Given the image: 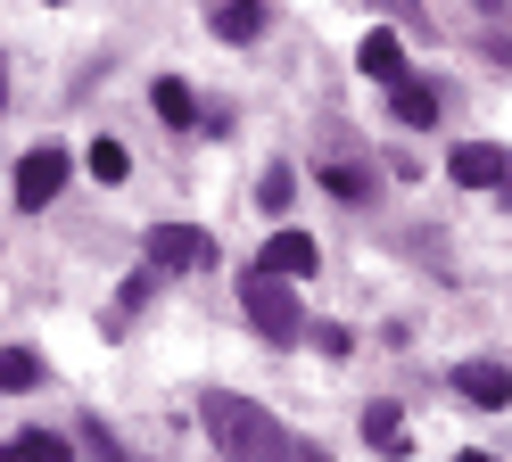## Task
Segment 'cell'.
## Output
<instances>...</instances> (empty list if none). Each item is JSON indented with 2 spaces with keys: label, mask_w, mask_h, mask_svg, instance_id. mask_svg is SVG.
Here are the masks:
<instances>
[{
  "label": "cell",
  "mask_w": 512,
  "mask_h": 462,
  "mask_svg": "<svg viewBox=\"0 0 512 462\" xmlns=\"http://www.w3.org/2000/svg\"><path fill=\"white\" fill-rule=\"evenodd\" d=\"M124 174H133L124 141H91V182H124Z\"/></svg>",
  "instance_id": "cell-15"
},
{
  "label": "cell",
  "mask_w": 512,
  "mask_h": 462,
  "mask_svg": "<svg viewBox=\"0 0 512 462\" xmlns=\"http://www.w3.org/2000/svg\"><path fill=\"white\" fill-rule=\"evenodd\" d=\"M479 17H496V25H512V0H471Z\"/></svg>",
  "instance_id": "cell-22"
},
{
  "label": "cell",
  "mask_w": 512,
  "mask_h": 462,
  "mask_svg": "<svg viewBox=\"0 0 512 462\" xmlns=\"http://www.w3.org/2000/svg\"><path fill=\"white\" fill-rule=\"evenodd\" d=\"M455 462H488V454H455Z\"/></svg>",
  "instance_id": "cell-24"
},
{
  "label": "cell",
  "mask_w": 512,
  "mask_h": 462,
  "mask_svg": "<svg viewBox=\"0 0 512 462\" xmlns=\"http://www.w3.org/2000/svg\"><path fill=\"white\" fill-rule=\"evenodd\" d=\"M488 58H496L504 75H512V33H488Z\"/></svg>",
  "instance_id": "cell-21"
},
{
  "label": "cell",
  "mask_w": 512,
  "mask_h": 462,
  "mask_svg": "<svg viewBox=\"0 0 512 462\" xmlns=\"http://www.w3.org/2000/svg\"><path fill=\"white\" fill-rule=\"evenodd\" d=\"M67 174H75V157H67V149H25V157H17V215L50 207V198L67 190Z\"/></svg>",
  "instance_id": "cell-4"
},
{
  "label": "cell",
  "mask_w": 512,
  "mask_h": 462,
  "mask_svg": "<svg viewBox=\"0 0 512 462\" xmlns=\"http://www.w3.org/2000/svg\"><path fill=\"white\" fill-rule=\"evenodd\" d=\"M9 462H67V446H58V438H17Z\"/></svg>",
  "instance_id": "cell-17"
},
{
  "label": "cell",
  "mask_w": 512,
  "mask_h": 462,
  "mask_svg": "<svg viewBox=\"0 0 512 462\" xmlns=\"http://www.w3.org/2000/svg\"><path fill=\"white\" fill-rule=\"evenodd\" d=\"M364 438H372V454H389V462H405L413 454V438H405V413L380 396V405H364Z\"/></svg>",
  "instance_id": "cell-8"
},
{
  "label": "cell",
  "mask_w": 512,
  "mask_h": 462,
  "mask_svg": "<svg viewBox=\"0 0 512 462\" xmlns=\"http://www.w3.org/2000/svg\"><path fill=\"white\" fill-rule=\"evenodd\" d=\"M356 66H364V75L372 83H405V42H397V33H364V50H356Z\"/></svg>",
  "instance_id": "cell-9"
},
{
  "label": "cell",
  "mask_w": 512,
  "mask_h": 462,
  "mask_svg": "<svg viewBox=\"0 0 512 462\" xmlns=\"http://www.w3.org/2000/svg\"><path fill=\"white\" fill-rule=\"evenodd\" d=\"M455 388L471 396V405H488V413H496L504 396H512V372H504V363H479V355H471V363H455Z\"/></svg>",
  "instance_id": "cell-7"
},
{
  "label": "cell",
  "mask_w": 512,
  "mask_h": 462,
  "mask_svg": "<svg viewBox=\"0 0 512 462\" xmlns=\"http://www.w3.org/2000/svg\"><path fill=\"white\" fill-rule=\"evenodd\" d=\"M141 256H149V273H207V264H215V231H199V223H157L149 240H141Z\"/></svg>",
  "instance_id": "cell-3"
},
{
  "label": "cell",
  "mask_w": 512,
  "mask_h": 462,
  "mask_svg": "<svg viewBox=\"0 0 512 462\" xmlns=\"http://www.w3.org/2000/svg\"><path fill=\"white\" fill-rule=\"evenodd\" d=\"M149 289H157V273H149V264H141V273H133V281L116 289V297H124V314H133V306H149Z\"/></svg>",
  "instance_id": "cell-19"
},
{
  "label": "cell",
  "mask_w": 512,
  "mask_h": 462,
  "mask_svg": "<svg viewBox=\"0 0 512 462\" xmlns=\"http://www.w3.org/2000/svg\"><path fill=\"white\" fill-rule=\"evenodd\" d=\"M306 339H314V347H323V355H347V347H356V339H347V330H339V322H314V330H306Z\"/></svg>",
  "instance_id": "cell-18"
},
{
  "label": "cell",
  "mask_w": 512,
  "mask_h": 462,
  "mask_svg": "<svg viewBox=\"0 0 512 462\" xmlns=\"http://www.w3.org/2000/svg\"><path fill=\"white\" fill-rule=\"evenodd\" d=\"M0 388H9V396L42 388V355H34V347H9V355H0Z\"/></svg>",
  "instance_id": "cell-12"
},
{
  "label": "cell",
  "mask_w": 512,
  "mask_h": 462,
  "mask_svg": "<svg viewBox=\"0 0 512 462\" xmlns=\"http://www.w3.org/2000/svg\"><path fill=\"white\" fill-rule=\"evenodd\" d=\"M496 198H504V207H512V174H504V190H496Z\"/></svg>",
  "instance_id": "cell-23"
},
{
  "label": "cell",
  "mask_w": 512,
  "mask_h": 462,
  "mask_svg": "<svg viewBox=\"0 0 512 462\" xmlns=\"http://www.w3.org/2000/svg\"><path fill=\"white\" fill-rule=\"evenodd\" d=\"M149 99H157V116H166V124H199V108H190V83H174V75H166Z\"/></svg>",
  "instance_id": "cell-14"
},
{
  "label": "cell",
  "mask_w": 512,
  "mask_h": 462,
  "mask_svg": "<svg viewBox=\"0 0 512 462\" xmlns=\"http://www.w3.org/2000/svg\"><path fill=\"white\" fill-rule=\"evenodd\" d=\"M446 174H455L463 190H504V174H512V149H496V141H463L455 157H446Z\"/></svg>",
  "instance_id": "cell-5"
},
{
  "label": "cell",
  "mask_w": 512,
  "mask_h": 462,
  "mask_svg": "<svg viewBox=\"0 0 512 462\" xmlns=\"http://www.w3.org/2000/svg\"><path fill=\"white\" fill-rule=\"evenodd\" d=\"M389 9H397V17L413 25V33H430V9H422V0H389Z\"/></svg>",
  "instance_id": "cell-20"
},
{
  "label": "cell",
  "mask_w": 512,
  "mask_h": 462,
  "mask_svg": "<svg viewBox=\"0 0 512 462\" xmlns=\"http://www.w3.org/2000/svg\"><path fill=\"white\" fill-rule=\"evenodd\" d=\"M389 108H397V124H438L446 91H438V83H422V75H405V83L389 91Z\"/></svg>",
  "instance_id": "cell-10"
},
{
  "label": "cell",
  "mask_w": 512,
  "mask_h": 462,
  "mask_svg": "<svg viewBox=\"0 0 512 462\" xmlns=\"http://www.w3.org/2000/svg\"><path fill=\"white\" fill-rule=\"evenodd\" d=\"M290 198H298V174H290V165H273V174L256 182V207H265V215H290Z\"/></svg>",
  "instance_id": "cell-13"
},
{
  "label": "cell",
  "mask_w": 512,
  "mask_h": 462,
  "mask_svg": "<svg viewBox=\"0 0 512 462\" xmlns=\"http://www.w3.org/2000/svg\"><path fill=\"white\" fill-rule=\"evenodd\" d=\"M207 25L223 33V42H256V33H265V0H215Z\"/></svg>",
  "instance_id": "cell-11"
},
{
  "label": "cell",
  "mask_w": 512,
  "mask_h": 462,
  "mask_svg": "<svg viewBox=\"0 0 512 462\" xmlns=\"http://www.w3.org/2000/svg\"><path fill=\"white\" fill-rule=\"evenodd\" d=\"M240 306H248V322H256V339H273V347H298L306 339V306H298V281H273V273H248L240 281Z\"/></svg>",
  "instance_id": "cell-2"
},
{
  "label": "cell",
  "mask_w": 512,
  "mask_h": 462,
  "mask_svg": "<svg viewBox=\"0 0 512 462\" xmlns=\"http://www.w3.org/2000/svg\"><path fill=\"white\" fill-rule=\"evenodd\" d=\"M339 198H372V174H364V165H331V174H323Z\"/></svg>",
  "instance_id": "cell-16"
},
{
  "label": "cell",
  "mask_w": 512,
  "mask_h": 462,
  "mask_svg": "<svg viewBox=\"0 0 512 462\" xmlns=\"http://www.w3.org/2000/svg\"><path fill=\"white\" fill-rule=\"evenodd\" d=\"M199 429H207V446L223 462H298V438L240 388H207L199 396Z\"/></svg>",
  "instance_id": "cell-1"
},
{
  "label": "cell",
  "mask_w": 512,
  "mask_h": 462,
  "mask_svg": "<svg viewBox=\"0 0 512 462\" xmlns=\"http://www.w3.org/2000/svg\"><path fill=\"white\" fill-rule=\"evenodd\" d=\"M256 273H273V281H306L314 273V240L290 223V231H273L265 240V256H256Z\"/></svg>",
  "instance_id": "cell-6"
}]
</instances>
